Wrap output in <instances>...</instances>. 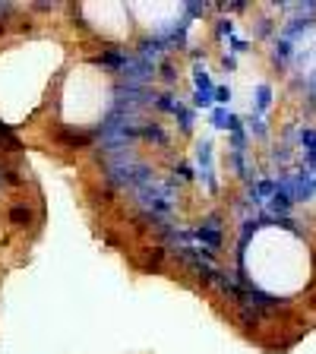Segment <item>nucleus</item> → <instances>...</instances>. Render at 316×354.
I'll return each instance as SVG.
<instances>
[{
	"label": "nucleus",
	"mask_w": 316,
	"mask_h": 354,
	"mask_svg": "<svg viewBox=\"0 0 316 354\" xmlns=\"http://www.w3.org/2000/svg\"><path fill=\"white\" fill-rule=\"evenodd\" d=\"M57 66L13 133L92 234L259 351L316 332V3H38Z\"/></svg>",
	"instance_id": "obj_1"
},
{
	"label": "nucleus",
	"mask_w": 316,
	"mask_h": 354,
	"mask_svg": "<svg viewBox=\"0 0 316 354\" xmlns=\"http://www.w3.org/2000/svg\"><path fill=\"white\" fill-rule=\"evenodd\" d=\"M44 231V199L26 146L0 118V291L10 272L29 263Z\"/></svg>",
	"instance_id": "obj_2"
}]
</instances>
